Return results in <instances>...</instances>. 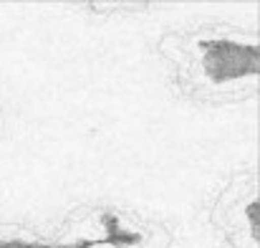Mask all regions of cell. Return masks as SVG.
Instances as JSON below:
<instances>
[{"label":"cell","mask_w":260,"mask_h":248,"mask_svg":"<svg viewBox=\"0 0 260 248\" xmlns=\"http://www.w3.org/2000/svg\"><path fill=\"white\" fill-rule=\"evenodd\" d=\"M248 218H250V223H253V236L258 238V205H255V203L248 205Z\"/></svg>","instance_id":"obj_1"}]
</instances>
